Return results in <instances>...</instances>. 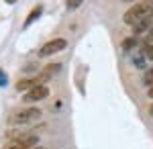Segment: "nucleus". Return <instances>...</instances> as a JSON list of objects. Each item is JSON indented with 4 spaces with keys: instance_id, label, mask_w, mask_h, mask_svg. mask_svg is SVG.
Here are the masks:
<instances>
[{
    "instance_id": "0eeeda50",
    "label": "nucleus",
    "mask_w": 153,
    "mask_h": 149,
    "mask_svg": "<svg viewBox=\"0 0 153 149\" xmlns=\"http://www.w3.org/2000/svg\"><path fill=\"white\" fill-rule=\"evenodd\" d=\"M151 27H153V14H149V16H145L143 21H139L137 25H133V33L141 35V33H145L147 29H151Z\"/></svg>"
},
{
    "instance_id": "2eb2a0df",
    "label": "nucleus",
    "mask_w": 153,
    "mask_h": 149,
    "mask_svg": "<svg viewBox=\"0 0 153 149\" xmlns=\"http://www.w3.org/2000/svg\"><path fill=\"white\" fill-rule=\"evenodd\" d=\"M145 43H149V45H153V27L149 29V33H147V39H145Z\"/></svg>"
},
{
    "instance_id": "9b49d317",
    "label": "nucleus",
    "mask_w": 153,
    "mask_h": 149,
    "mask_svg": "<svg viewBox=\"0 0 153 149\" xmlns=\"http://www.w3.org/2000/svg\"><path fill=\"white\" fill-rule=\"evenodd\" d=\"M143 82H145V86H149V88H153V69H149V72H145V76H143Z\"/></svg>"
},
{
    "instance_id": "1a4fd4ad",
    "label": "nucleus",
    "mask_w": 153,
    "mask_h": 149,
    "mask_svg": "<svg viewBox=\"0 0 153 149\" xmlns=\"http://www.w3.org/2000/svg\"><path fill=\"white\" fill-rule=\"evenodd\" d=\"M59 69H61V66H59V63H49V66H45V68L41 69V74H39V76H41V78H43V82H45V80H49L51 76H55Z\"/></svg>"
},
{
    "instance_id": "6ab92c4d",
    "label": "nucleus",
    "mask_w": 153,
    "mask_h": 149,
    "mask_svg": "<svg viewBox=\"0 0 153 149\" xmlns=\"http://www.w3.org/2000/svg\"><path fill=\"white\" fill-rule=\"evenodd\" d=\"M35 149H41V147H35Z\"/></svg>"
},
{
    "instance_id": "423d86ee",
    "label": "nucleus",
    "mask_w": 153,
    "mask_h": 149,
    "mask_svg": "<svg viewBox=\"0 0 153 149\" xmlns=\"http://www.w3.org/2000/svg\"><path fill=\"white\" fill-rule=\"evenodd\" d=\"M41 84H43V78H41V76H37V78H25V80L16 82V90L19 92H29V90H33L35 86H41Z\"/></svg>"
},
{
    "instance_id": "ddd939ff",
    "label": "nucleus",
    "mask_w": 153,
    "mask_h": 149,
    "mask_svg": "<svg viewBox=\"0 0 153 149\" xmlns=\"http://www.w3.org/2000/svg\"><path fill=\"white\" fill-rule=\"evenodd\" d=\"M82 2H84V0H65V6H68L70 10H74V8H78Z\"/></svg>"
},
{
    "instance_id": "6e6552de",
    "label": "nucleus",
    "mask_w": 153,
    "mask_h": 149,
    "mask_svg": "<svg viewBox=\"0 0 153 149\" xmlns=\"http://www.w3.org/2000/svg\"><path fill=\"white\" fill-rule=\"evenodd\" d=\"M41 14H43V4H37L35 8L29 12V16L25 19V29H27V27H31V25L35 23V21L39 19V16H41Z\"/></svg>"
},
{
    "instance_id": "f03ea898",
    "label": "nucleus",
    "mask_w": 153,
    "mask_h": 149,
    "mask_svg": "<svg viewBox=\"0 0 153 149\" xmlns=\"http://www.w3.org/2000/svg\"><path fill=\"white\" fill-rule=\"evenodd\" d=\"M41 118V110L39 108H19L8 115V125L10 127H19V125H27Z\"/></svg>"
},
{
    "instance_id": "aec40b11",
    "label": "nucleus",
    "mask_w": 153,
    "mask_h": 149,
    "mask_svg": "<svg viewBox=\"0 0 153 149\" xmlns=\"http://www.w3.org/2000/svg\"><path fill=\"white\" fill-rule=\"evenodd\" d=\"M129 2H131V0H129Z\"/></svg>"
},
{
    "instance_id": "4468645a",
    "label": "nucleus",
    "mask_w": 153,
    "mask_h": 149,
    "mask_svg": "<svg viewBox=\"0 0 153 149\" xmlns=\"http://www.w3.org/2000/svg\"><path fill=\"white\" fill-rule=\"evenodd\" d=\"M6 82H8V78H6V74L0 69V86H6Z\"/></svg>"
},
{
    "instance_id": "a211bd4d",
    "label": "nucleus",
    "mask_w": 153,
    "mask_h": 149,
    "mask_svg": "<svg viewBox=\"0 0 153 149\" xmlns=\"http://www.w3.org/2000/svg\"><path fill=\"white\" fill-rule=\"evenodd\" d=\"M6 2H8V4H14V2H16V0H6Z\"/></svg>"
},
{
    "instance_id": "f257e3e1",
    "label": "nucleus",
    "mask_w": 153,
    "mask_h": 149,
    "mask_svg": "<svg viewBox=\"0 0 153 149\" xmlns=\"http://www.w3.org/2000/svg\"><path fill=\"white\" fill-rule=\"evenodd\" d=\"M149 14H153V0H141V2L133 4V8H129L125 12L123 21L127 25H137L139 21H143Z\"/></svg>"
},
{
    "instance_id": "9d476101",
    "label": "nucleus",
    "mask_w": 153,
    "mask_h": 149,
    "mask_svg": "<svg viewBox=\"0 0 153 149\" xmlns=\"http://www.w3.org/2000/svg\"><path fill=\"white\" fill-rule=\"evenodd\" d=\"M137 47V39L135 37H127L125 41H123V49L125 51H131V49H135Z\"/></svg>"
},
{
    "instance_id": "f3484780",
    "label": "nucleus",
    "mask_w": 153,
    "mask_h": 149,
    "mask_svg": "<svg viewBox=\"0 0 153 149\" xmlns=\"http://www.w3.org/2000/svg\"><path fill=\"white\" fill-rule=\"evenodd\" d=\"M149 115H153V104H151V106H149Z\"/></svg>"
},
{
    "instance_id": "20e7f679",
    "label": "nucleus",
    "mask_w": 153,
    "mask_h": 149,
    "mask_svg": "<svg viewBox=\"0 0 153 149\" xmlns=\"http://www.w3.org/2000/svg\"><path fill=\"white\" fill-rule=\"evenodd\" d=\"M37 135H23V137L14 139V141H8V145L4 149H35L37 145Z\"/></svg>"
},
{
    "instance_id": "f8f14e48",
    "label": "nucleus",
    "mask_w": 153,
    "mask_h": 149,
    "mask_svg": "<svg viewBox=\"0 0 153 149\" xmlns=\"http://www.w3.org/2000/svg\"><path fill=\"white\" fill-rule=\"evenodd\" d=\"M143 55H145L147 59H151V61H153V45L145 43V45H143Z\"/></svg>"
},
{
    "instance_id": "7ed1b4c3",
    "label": "nucleus",
    "mask_w": 153,
    "mask_h": 149,
    "mask_svg": "<svg viewBox=\"0 0 153 149\" xmlns=\"http://www.w3.org/2000/svg\"><path fill=\"white\" fill-rule=\"evenodd\" d=\"M68 47V41L63 39V37H57V39H51L49 43L41 47V57H49V55H53V53H59V51H63Z\"/></svg>"
},
{
    "instance_id": "39448f33",
    "label": "nucleus",
    "mask_w": 153,
    "mask_h": 149,
    "mask_svg": "<svg viewBox=\"0 0 153 149\" xmlns=\"http://www.w3.org/2000/svg\"><path fill=\"white\" fill-rule=\"evenodd\" d=\"M49 96V88L47 86H35L33 90H29L27 94L23 96V100L25 102H37V100H43V98H47Z\"/></svg>"
},
{
    "instance_id": "dca6fc26",
    "label": "nucleus",
    "mask_w": 153,
    "mask_h": 149,
    "mask_svg": "<svg viewBox=\"0 0 153 149\" xmlns=\"http://www.w3.org/2000/svg\"><path fill=\"white\" fill-rule=\"evenodd\" d=\"M147 96H149V98H153V88H149V92H147Z\"/></svg>"
}]
</instances>
